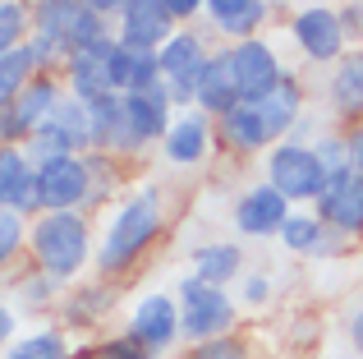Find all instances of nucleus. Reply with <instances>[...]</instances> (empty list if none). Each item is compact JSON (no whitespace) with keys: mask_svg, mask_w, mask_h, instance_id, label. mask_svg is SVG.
I'll use <instances>...</instances> for the list:
<instances>
[{"mask_svg":"<svg viewBox=\"0 0 363 359\" xmlns=\"http://www.w3.org/2000/svg\"><path fill=\"white\" fill-rule=\"evenodd\" d=\"M194 106L207 120H221L225 111L240 106V83H235V70H230V51H212V60L203 65L198 88H194Z\"/></svg>","mask_w":363,"mask_h":359,"instance_id":"a211bd4d","label":"nucleus"},{"mask_svg":"<svg viewBox=\"0 0 363 359\" xmlns=\"http://www.w3.org/2000/svg\"><path fill=\"white\" fill-rule=\"evenodd\" d=\"M345 336H350V346H354L359 359H363V299L345 314Z\"/></svg>","mask_w":363,"mask_h":359,"instance_id":"e433bc0d","label":"nucleus"},{"mask_svg":"<svg viewBox=\"0 0 363 359\" xmlns=\"http://www.w3.org/2000/svg\"><path fill=\"white\" fill-rule=\"evenodd\" d=\"M28 244H33V258L42 263L46 277L69 281L92 253V231L83 221V212H37Z\"/></svg>","mask_w":363,"mask_h":359,"instance_id":"f03ea898","label":"nucleus"},{"mask_svg":"<svg viewBox=\"0 0 363 359\" xmlns=\"http://www.w3.org/2000/svg\"><path fill=\"white\" fill-rule=\"evenodd\" d=\"M157 60H161V83H166L170 101H175V106H194L198 74H203V65L212 60L207 42L198 33H189V28H175L170 42L157 51Z\"/></svg>","mask_w":363,"mask_h":359,"instance_id":"0eeeda50","label":"nucleus"},{"mask_svg":"<svg viewBox=\"0 0 363 359\" xmlns=\"http://www.w3.org/2000/svg\"><path fill=\"white\" fill-rule=\"evenodd\" d=\"M124 116H129V129L143 148L161 143L166 129L175 125V101H170L166 83H161V88H147V92H124Z\"/></svg>","mask_w":363,"mask_h":359,"instance_id":"f3484780","label":"nucleus"},{"mask_svg":"<svg viewBox=\"0 0 363 359\" xmlns=\"http://www.w3.org/2000/svg\"><path fill=\"white\" fill-rule=\"evenodd\" d=\"M157 231H161V194L157 189H143L106 226V235L97 244V272L101 277H120L124 267H133L147 253V244L157 240Z\"/></svg>","mask_w":363,"mask_h":359,"instance_id":"f257e3e1","label":"nucleus"},{"mask_svg":"<svg viewBox=\"0 0 363 359\" xmlns=\"http://www.w3.org/2000/svg\"><path fill=\"white\" fill-rule=\"evenodd\" d=\"M327 106L345 125H363V46H350L327 79Z\"/></svg>","mask_w":363,"mask_h":359,"instance_id":"dca6fc26","label":"nucleus"},{"mask_svg":"<svg viewBox=\"0 0 363 359\" xmlns=\"http://www.w3.org/2000/svg\"><path fill=\"white\" fill-rule=\"evenodd\" d=\"M161 148H166L170 166H198L207 157V148H212V120H207L203 111H184V116H175V125L166 129Z\"/></svg>","mask_w":363,"mask_h":359,"instance_id":"412c9836","label":"nucleus"},{"mask_svg":"<svg viewBox=\"0 0 363 359\" xmlns=\"http://www.w3.org/2000/svg\"><path fill=\"white\" fill-rule=\"evenodd\" d=\"M175 33V18L166 14L161 0H124L116 18V42L129 51H161Z\"/></svg>","mask_w":363,"mask_h":359,"instance_id":"ddd939ff","label":"nucleus"},{"mask_svg":"<svg viewBox=\"0 0 363 359\" xmlns=\"http://www.w3.org/2000/svg\"><path fill=\"white\" fill-rule=\"evenodd\" d=\"M240 299H244L248 309L267 304V299H272V281H267L262 272H248V277H240Z\"/></svg>","mask_w":363,"mask_h":359,"instance_id":"f704fd0d","label":"nucleus"},{"mask_svg":"<svg viewBox=\"0 0 363 359\" xmlns=\"http://www.w3.org/2000/svg\"><path fill=\"white\" fill-rule=\"evenodd\" d=\"M189 277H198V281H207V286H230L235 277H244V249L240 244H230V240H207V244H198L194 249V272Z\"/></svg>","mask_w":363,"mask_h":359,"instance_id":"b1692460","label":"nucleus"},{"mask_svg":"<svg viewBox=\"0 0 363 359\" xmlns=\"http://www.w3.org/2000/svg\"><path fill=\"white\" fill-rule=\"evenodd\" d=\"M313 153H318L322 175H327V180H340V175H350V171H354V162H350V134L322 129V138L313 143Z\"/></svg>","mask_w":363,"mask_h":359,"instance_id":"bb28decb","label":"nucleus"},{"mask_svg":"<svg viewBox=\"0 0 363 359\" xmlns=\"http://www.w3.org/2000/svg\"><path fill=\"white\" fill-rule=\"evenodd\" d=\"M83 359H161V355H147L143 346H133L129 336H120V341H106V346H97V350H88Z\"/></svg>","mask_w":363,"mask_h":359,"instance_id":"473e14b6","label":"nucleus"},{"mask_svg":"<svg viewBox=\"0 0 363 359\" xmlns=\"http://www.w3.org/2000/svg\"><path fill=\"white\" fill-rule=\"evenodd\" d=\"M290 33H294V46L303 51V60H313V65H336L350 51V37L340 28L336 5H322V0L303 5L290 18Z\"/></svg>","mask_w":363,"mask_h":359,"instance_id":"6e6552de","label":"nucleus"},{"mask_svg":"<svg viewBox=\"0 0 363 359\" xmlns=\"http://www.w3.org/2000/svg\"><path fill=\"white\" fill-rule=\"evenodd\" d=\"M267 184H272L285 203H318L327 175H322V162L308 143L281 138V143L267 148Z\"/></svg>","mask_w":363,"mask_h":359,"instance_id":"39448f33","label":"nucleus"},{"mask_svg":"<svg viewBox=\"0 0 363 359\" xmlns=\"http://www.w3.org/2000/svg\"><path fill=\"white\" fill-rule=\"evenodd\" d=\"M203 14H207V23L221 37H230V46H235V42L257 37V28L272 18V5H267V0H203Z\"/></svg>","mask_w":363,"mask_h":359,"instance_id":"aec40b11","label":"nucleus"},{"mask_svg":"<svg viewBox=\"0 0 363 359\" xmlns=\"http://www.w3.org/2000/svg\"><path fill=\"white\" fill-rule=\"evenodd\" d=\"M359 272H363V249H359Z\"/></svg>","mask_w":363,"mask_h":359,"instance_id":"a19ab883","label":"nucleus"},{"mask_svg":"<svg viewBox=\"0 0 363 359\" xmlns=\"http://www.w3.org/2000/svg\"><path fill=\"white\" fill-rule=\"evenodd\" d=\"M0 5H5V0H0Z\"/></svg>","mask_w":363,"mask_h":359,"instance_id":"c03bdc74","label":"nucleus"},{"mask_svg":"<svg viewBox=\"0 0 363 359\" xmlns=\"http://www.w3.org/2000/svg\"><path fill=\"white\" fill-rule=\"evenodd\" d=\"M336 14H340L350 46H363V0H345V5H336Z\"/></svg>","mask_w":363,"mask_h":359,"instance_id":"72a5a7b5","label":"nucleus"},{"mask_svg":"<svg viewBox=\"0 0 363 359\" xmlns=\"http://www.w3.org/2000/svg\"><path fill=\"white\" fill-rule=\"evenodd\" d=\"M28 162H46V157H83L92 153V125H88V101L65 92L55 101V111L33 129L28 138Z\"/></svg>","mask_w":363,"mask_h":359,"instance_id":"20e7f679","label":"nucleus"},{"mask_svg":"<svg viewBox=\"0 0 363 359\" xmlns=\"http://www.w3.org/2000/svg\"><path fill=\"white\" fill-rule=\"evenodd\" d=\"M230 70H235V83H240V101H248V106H257L290 74L281 65V55H276V46L262 42V37H248V42L230 46Z\"/></svg>","mask_w":363,"mask_h":359,"instance_id":"9d476101","label":"nucleus"},{"mask_svg":"<svg viewBox=\"0 0 363 359\" xmlns=\"http://www.w3.org/2000/svg\"><path fill=\"white\" fill-rule=\"evenodd\" d=\"M28 28H33V14H28V5H18V0H5V5H0V60H5L9 51H18V46H23Z\"/></svg>","mask_w":363,"mask_h":359,"instance_id":"cd10ccee","label":"nucleus"},{"mask_svg":"<svg viewBox=\"0 0 363 359\" xmlns=\"http://www.w3.org/2000/svg\"><path fill=\"white\" fill-rule=\"evenodd\" d=\"M60 97H65L60 79H55V74H37V79L28 83L23 92H18L14 106L0 111V143H5V148H28L33 129L42 125L46 116H51Z\"/></svg>","mask_w":363,"mask_h":359,"instance_id":"1a4fd4ad","label":"nucleus"},{"mask_svg":"<svg viewBox=\"0 0 363 359\" xmlns=\"http://www.w3.org/2000/svg\"><path fill=\"white\" fill-rule=\"evenodd\" d=\"M313 212H318V221L327 231L345 235V240H363V180L354 171L340 180H327Z\"/></svg>","mask_w":363,"mask_h":359,"instance_id":"f8f14e48","label":"nucleus"},{"mask_svg":"<svg viewBox=\"0 0 363 359\" xmlns=\"http://www.w3.org/2000/svg\"><path fill=\"white\" fill-rule=\"evenodd\" d=\"M23 240H28V226H23V216L18 212H0V267H5L9 258H14L18 249H23Z\"/></svg>","mask_w":363,"mask_h":359,"instance_id":"7c9ffc66","label":"nucleus"},{"mask_svg":"<svg viewBox=\"0 0 363 359\" xmlns=\"http://www.w3.org/2000/svg\"><path fill=\"white\" fill-rule=\"evenodd\" d=\"M28 153L23 148H5L0 143V212L9 207V198H14V189H18V180H23V171H28Z\"/></svg>","mask_w":363,"mask_h":359,"instance_id":"c756f323","label":"nucleus"},{"mask_svg":"<svg viewBox=\"0 0 363 359\" xmlns=\"http://www.w3.org/2000/svg\"><path fill=\"white\" fill-rule=\"evenodd\" d=\"M5 359H69V346L60 332H37L14 341V350H5Z\"/></svg>","mask_w":363,"mask_h":359,"instance_id":"c85d7f7f","label":"nucleus"},{"mask_svg":"<svg viewBox=\"0 0 363 359\" xmlns=\"http://www.w3.org/2000/svg\"><path fill=\"white\" fill-rule=\"evenodd\" d=\"M42 74V60H37L33 42H23L18 51H9L5 60H0V111H9L18 101V92L28 88V83Z\"/></svg>","mask_w":363,"mask_h":359,"instance_id":"393cba45","label":"nucleus"},{"mask_svg":"<svg viewBox=\"0 0 363 359\" xmlns=\"http://www.w3.org/2000/svg\"><path fill=\"white\" fill-rule=\"evenodd\" d=\"M189 359H248V346L235 341V336H216V341H203L189 350Z\"/></svg>","mask_w":363,"mask_h":359,"instance_id":"2f4dec72","label":"nucleus"},{"mask_svg":"<svg viewBox=\"0 0 363 359\" xmlns=\"http://www.w3.org/2000/svg\"><path fill=\"white\" fill-rule=\"evenodd\" d=\"M175 304H179V336H189L194 346L216 341V336H230L235 327V299L221 286H207L198 277H184L175 286Z\"/></svg>","mask_w":363,"mask_h":359,"instance_id":"7ed1b4c3","label":"nucleus"},{"mask_svg":"<svg viewBox=\"0 0 363 359\" xmlns=\"http://www.w3.org/2000/svg\"><path fill=\"white\" fill-rule=\"evenodd\" d=\"M161 5H166V14H170V18H175V28L203 14V0H161Z\"/></svg>","mask_w":363,"mask_h":359,"instance_id":"c9c22d12","label":"nucleus"},{"mask_svg":"<svg viewBox=\"0 0 363 359\" xmlns=\"http://www.w3.org/2000/svg\"><path fill=\"white\" fill-rule=\"evenodd\" d=\"M350 162H354V175L363 180V129H350Z\"/></svg>","mask_w":363,"mask_h":359,"instance_id":"58836bf2","label":"nucleus"},{"mask_svg":"<svg viewBox=\"0 0 363 359\" xmlns=\"http://www.w3.org/2000/svg\"><path fill=\"white\" fill-rule=\"evenodd\" d=\"M111 51H116V33L101 37L97 46H88V51L69 55V65H65V83H69V97L79 101H101V97H120L116 92V79H111Z\"/></svg>","mask_w":363,"mask_h":359,"instance_id":"4468645a","label":"nucleus"},{"mask_svg":"<svg viewBox=\"0 0 363 359\" xmlns=\"http://www.w3.org/2000/svg\"><path fill=\"white\" fill-rule=\"evenodd\" d=\"M216 138H221L225 148H235V153H262V148H272V129H267L262 111L240 101L235 111H225L221 120H216Z\"/></svg>","mask_w":363,"mask_h":359,"instance_id":"5701e85b","label":"nucleus"},{"mask_svg":"<svg viewBox=\"0 0 363 359\" xmlns=\"http://www.w3.org/2000/svg\"><path fill=\"white\" fill-rule=\"evenodd\" d=\"M37 166V198L42 212H83L92 194V166L88 157H46Z\"/></svg>","mask_w":363,"mask_h":359,"instance_id":"423d86ee","label":"nucleus"},{"mask_svg":"<svg viewBox=\"0 0 363 359\" xmlns=\"http://www.w3.org/2000/svg\"><path fill=\"white\" fill-rule=\"evenodd\" d=\"M290 212H294V203H285L272 184H253V189H244L240 203H235V231H240L244 240H272V235H281V226L290 221Z\"/></svg>","mask_w":363,"mask_h":359,"instance_id":"2eb2a0df","label":"nucleus"},{"mask_svg":"<svg viewBox=\"0 0 363 359\" xmlns=\"http://www.w3.org/2000/svg\"><path fill=\"white\" fill-rule=\"evenodd\" d=\"M276 240H281L290 253H313V258H318L322 240H327V226L318 221V212H290V221L281 226Z\"/></svg>","mask_w":363,"mask_h":359,"instance_id":"a878e982","label":"nucleus"},{"mask_svg":"<svg viewBox=\"0 0 363 359\" xmlns=\"http://www.w3.org/2000/svg\"><path fill=\"white\" fill-rule=\"evenodd\" d=\"M124 336L133 346H143L147 355H166L179 336V304L175 295H143L133 304L129 323H124Z\"/></svg>","mask_w":363,"mask_h":359,"instance_id":"9b49d317","label":"nucleus"},{"mask_svg":"<svg viewBox=\"0 0 363 359\" xmlns=\"http://www.w3.org/2000/svg\"><path fill=\"white\" fill-rule=\"evenodd\" d=\"M322 5H336V0H322ZM340 5H345V0H340Z\"/></svg>","mask_w":363,"mask_h":359,"instance_id":"79ce46f5","label":"nucleus"},{"mask_svg":"<svg viewBox=\"0 0 363 359\" xmlns=\"http://www.w3.org/2000/svg\"><path fill=\"white\" fill-rule=\"evenodd\" d=\"M88 125H92V148L101 157H129L138 153V138L129 129V116H124V97H101L88 106Z\"/></svg>","mask_w":363,"mask_h":359,"instance_id":"6ab92c4d","label":"nucleus"},{"mask_svg":"<svg viewBox=\"0 0 363 359\" xmlns=\"http://www.w3.org/2000/svg\"><path fill=\"white\" fill-rule=\"evenodd\" d=\"M303 101H308V92H303V83L294 79V74H285V79L257 101V111H262V120H267V129H272L276 143L290 138V129L303 120Z\"/></svg>","mask_w":363,"mask_h":359,"instance_id":"4be33fe9","label":"nucleus"},{"mask_svg":"<svg viewBox=\"0 0 363 359\" xmlns=\"http://www.w3.org/2000/svg\"><path fill=\"white\" fill-rule=\"evenodd\" d=\"M83 9H92L97 18H120V9H124V0H79Z\"/></svg>","mask_w":363,"mask_h":359,"instance_id":"4c0bfd02","label":"nucleus"},{"mask_svg":"<svg viewBox=\"0 0 363 359\" xmlns=\"http://www.w3.org/2000/svg\"><path fill=\"white\" fill-rule=\"evenodd\" d=\"M345 359H354V355H345Z\"/></svg>","mask_w":363,"mask_h":359,"instance_id":"37998d69","label":"nucleus"},{"mask_svg":"<svg viewBox=\"0 0 363 359\" xmlns=\"http://www.w3.org/2000/svg\"><path fill=\"white\" fill-rule=\"evenodd\" d=\"M9 336H14V309H9L5 299H0V346H5Z\"/></svg>","mask_w":363,"mask_h":359,"instance_id":"ea45409f","label":"nucleus"}]
</instances>
